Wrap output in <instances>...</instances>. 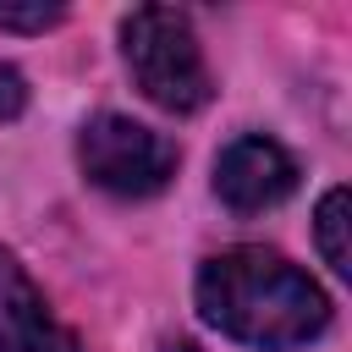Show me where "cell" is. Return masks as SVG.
Listing matches in <instances>:
<instances>
[{"instance_id":"obj_5","label":"cell","mask_w":352,"mask_h":352,"mask_svg":"<svg viewBox=\"0 0 352 352\" xmlns=\"http://www.w3.org/2000/svg\"><path fill=\"white\" fill-rule=\"evenodd\" d=\"M0 352H77V336L50 314L28 270L0 248Z\"/></svg>"},{"instance_id":"obj_7","label":"cell","mask_w":352,"mask_h":352,"mask_svg":"<svg viewBox=\"0 0 352 352\" xmlns=\"http://www.w3.org/2000/svg\"><path fill=\"white\" fill-rule=\"evenodd\" d=\"M66 11L60 6H6L0 0V28H11V33H44V28H55Z\"/></svg>"},{"instance_id":"obj_9","label":"cell","mask_w":352,"mask_h":352,"mask_svg":"<svg viewBox=\"0 0 352 352\" xmlns=\"http://www.w3.org/2000/svg\"><path fill=\"white\" fill-rule=\"evenodd\" d=\"M165 352H192V346H187V341H182V346H165Z\"/></svg>"},{"instance_id":"obj_2","label":"cell","mask_w":352,"mask_h":352,"mask_svg":"<svg viewBox=\"0 0 352 352\" xmlns=\"http://www.w3.org/2000/svg\"><path fill=\"white\" fill-rule=\"evenodd\" d=\"M121 55H126V72L143 88V99L160 104V110H170V116H192L214 94V77H209V60L198 50V33L170 6H138V11H126V22H121Z\"/></svg>"},{"instance_id":"obj_3","label":"cell","mask_w":352,"mask_h":352,"mask_svg":"<svg viewBox=\"0 0 352 352\" xmlns=\"http://www.w3.org/2000/svg\"><path fill=\"white\" fill-rule=\"evenodd\" d=\"M77 165L94 187L116 198H154L176 176V143L132 116L104 110L77 132Z\"/></svg>"},{"instance_id":"obj_1","label":"cell","mask_w":352,"mask_h":352,"mask_svg":"<svg viewBox=\"0 0 352 352\" xmlns=\"http://www.w3.org/2000/svg\"><path fill=\"white\" fill-rule=\"evenodd\" d=\"M198 314L242 346L286 352L330 324V297L275 248H226L198 270Z\"/></svg>"},{"instance_id":"obj_4","label":"cell","mask_w":352,"mask_h":352,"mask_svg":"<svg viewBox=\"0 0 352 352\" xmlns=\"http://www.w3.org/2000/svg\"><path fill=\"white\" fill-rule=\"evenodd\" d=\"M297 187V160L264 138V132H242L220 148L214 160V192L220 204H231L236 214H258V209H275L280 198H292Z\"/></svg>"},{"instance_id":"obj_6","label":"cell","mask_w":352,"mask_h":352,"mask_svg":"<svg viewBox=\"0 0 352 352\" xmlns=\"http://www.w3.org/2000/svg\"><path fill=\"white\" fill-rule=\"evenodd\" d=\"M352 214V198H346V187H330L324 198H319V214H314V236H319V253H324V264L336 270V275H352V248H346V220Z\"/></svg>"},{"instance_id":"obj_8","label":"cell","mask_w":352,"mask_h":352,"mask_svg":"<svg viewBox=\"0 0 352 352\" xmlns=\"http://www.w3.org/2000/svg\"><path fill=\"white\" fill-rule=\"evenodd\" d=\"M28 110V82L16 66H0V121H16Z\"/></svg>"}]
</instances>
